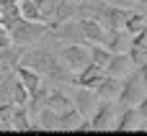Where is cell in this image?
Listing matches in <instances>:
<instances>
[{
  "mask_svg": "<svg viewBox=\"0 0 147 136\" xmlns=\"http://www.w3.org/2000/svg\"><path fill=\"white\" fill-rule=\"evenodd\" d=\"M39 5V13H41V21L44 23H52L54 21V13H57V5L59 0H34Z\"/></svg>",
  "mask_w": 147,
  "mask_h": 136,
  "instance_id": "d6986e66",
  "label": "cell"
},
{
  "mask_svg": "<svg viewBox=\"0 0 147 136\" xmlns=\"http://www.w3.org/2000/svg\"><path fill=\"white\" fill-rule=\"evenodd\" d=\"M59 57H62V62L67 64V69L75 75V72H80L83 67H88L90 64V51H88V44L83 46V44H67L62 51H59Z\"/></svg>",
  "mask_w": 147,
  "mask_h": 136,
  "instance_id": "277c9868",
  "label": "cell"
},
{
  "mask_svg": "<svg viewBox=\"0 0 147 136\" xmlns=\"http://www.w3.org/2000/svg\"><path fill=\"white\" fill-rule=\"evenodd\" d=\"M13 108L16 103H0V131H13Z\"/></svg>",
  "mask_w": 147,
  "mask_h": 136,
  "instance_id": "ffe728a7",
  "label": "cell"
},
{
  "mask_svg": "<svg viewBox=\"0 0 147 136\" xmlns=\"http://www.w3.org/2000/svg\"><path fill=\"white\" fill-rule=\"evenodd\" d=\"M137 69H140V75H142V80H145V85H147V59L140 64V67H137Z\"/></svg>",
  "mask_w": 147,
  "mask_h": 136,
  "instance_id": "484cf974",
  "label": "cell"
},
{
  "mask_svg": "<svg viewBox=\"0 0 147 136\" xmlns=\"http://www.w3.org/2000/svg\"><path fill=\"white\" fill-rule=\"evenodd\" d=\"M70 98H72L75 108H78V111H80L83 116L93 113L96 103L101 100V98H98V93H96L93 87H80V85H78V90H72V93H70Z\"/></svg>",
  "mask_w": 147,
  "mask_h": 136,
  "instance_id": "ba28073f",
  "label": "cell"
},
{
  "mask_svg": "<svg viewBox=\"0 0 147 136\" xmlns=\"http://www.w3.org/2000/svg\"><path fill=\"white\" fill-rule=\"evenodd\" d=\"M13 103H16V105H26V103H28V90L23 87V82H21L18 77L13 80Z\"/></svg>",
  "mask_w": 147,
  "mask_h": 136,
  "instance_id": "7402d4cb",
  "label": "cell"
},
{
  "mask_svg": "<svg viewBox=\"0 0 147 136\" xmlns=\"http://www.w3.org/2000/svg\"><path fill=\"white\" fill-rule=\"evenodd\" d=\"M44 105H49L52 111L62 113V111L72 108L75 103H72V98H70L67 93H62L59 87H49V90H47V98H44Z\"/></svg>",
  "mask_w": 147,
  "mask_h": 136,
  "instance_id": "4fadbf2b",
  "label": "cell"
},
{
  "mask_svg": "<svg viewBox=\"0 0 147 136\" xmlns=\"http://www.w3.org/2000/svg\"><path fill=\"white\" fill-rule=\"evenodd\" d=\"M132 69H134V64H132V59H129L127 51H114L111 54V62L106 64V75H114V77H121V80Z\"/></svg>",
  "mask_w": 147,
  "mask_h": 136,
  "instance_id": "30bf717a",
  "label": "cell"
},
{
  "mask_svg": "<svg viewBox=\"0 0 147 136\" xmlns=\"http://www.w3.org/2000/svg\"><path fill=\"white\" fill-rule=\"evenodd\" d=\"M83 118H85V116L72 105V108H67V111H62V113H59V129H62V131H75V129L80 126V121H83Z\"/></svg>",
  "mask_w": 147,
  "mask_h": 136,
  "instance_id": "9a60e30c",
  "label": "cell"
},
{
  "mask_svg": "<svg viewBox=\"0 0 147 136\" xmlns=\"http://www.w3.org/2000/svg\"><path fill=\"white\" fill-rule=\"evenodd\" d=\"M70 3H78V5H80V3H85V0H70Z\"/></svg>",
  "mask_w": 147,
  "mask_h": 136,
  "instance_id": "83f0119b",
  "label": "cell"
},
{
  "mask_svg": "<svg viewBox=\"0 0 147 136\" xmlns=\"http://www.w3.org/2000/svg\"><path fill=\"white\" fill-rule=\"evenodd\" d=\"M103 75H106V67L90 62L88 67H83L80 72L72 75V85H80V87H96V85L103 80Z\"/></svg>",
  "mask_w": 147,
  "mask_h": 136,
  "instance_id": "52a82bcc",
  "label": "cell"
},
{
  "mask_svg": "<svg viewBox=\"0 0 147 136\" xmlns=\"http://www.w3.org/2000/svg\"><path fill=\"white\" fill-rule=\"evenodd\" d=\"M116 113H119L116 100H106V98H101V100L96 103V108H93V116H90V126H93V131H114Z\"/></svg>",
  "mask_w": 147,
  "mask_h": 136,
  "instance_id": "3957f363",
  "label": "cell"
},
{
  "mask_svg": "<svg viewBox=\"0 0 147 136\" xmlns=\"http://www.w3.org/2000/svg\"><path fill=\"white\" fill-rule=\"evenodd\" d=\"M88 51H90V62H96L101 67H106L111 62V54H114L106 44H88Z\"/></svg>",
  "mask_w": 147,
  "mask_h": 136,
  "instance_id": "ac0fdd59",
  "label": "cell"
},
{
  "mask_svg": "<svg viewBox=\"0 0 147 136\" xmlns=\"http://www.w3.org/2000/svg\"><path fill=\"white\" fill-rule=\"evenodd\" d=\"M147 93V85L145 80H142V75H140V69L134 67L124 80H121V93H119V105H137L142 98H145Z\"/></svg>",
  "mask_w": 147,
  "mask_h": 136,
  "instance_id": "7a4b0ae2",
  "label": "cell"
},
{
  "mask_svg": "<svg viewBox=\"0 0 147 136\" xmlns=\"http://www.w3.org/2000/svg\"><path fill=\"white\" fill-rule=\"evenodd\" d=\"M137 111H140V116H142V118H147V93H145V98L137 103Z\"/></svg>",
  "mask_w": 147,
  "mask_h": 136,
  "instance_id": "d4e9b609",
  "label": "cell"
},
{
  "mask_svg": "<svg viewBox=\"0 0 147 136\" xmlns=\"http://www.w3.org/2000/svg\"><path fill=\"white\" fill-rule=\"evenodd\" d=\"M18 5H21V18H26V21H41L39 5H36L34 0H21Z\"/></svg>",
  "mask_w": 147,
  "mask_h": 136,
  "instance_id": "44dd1931",
  "label": "cell"
},
{
  "mask_svg": "<svg viewBox=\"0 0 147 136\" xmlns=\"http://www.w3.org/2000/svg\"><path fill=\"white\" fill-rule=\"evenodd\" d=\"M8 46H13V39H10V31L0 23V49H8Z\"/></svg>",
  "mask_w": 147,
  "mask_h": 136,
  "instance_id": "603a6c76",
  "label": "cell"
},
{
  "mask_svg": "<svg viewBox=\"0 0 147 136\" xmlns=\"http://www.w3.org/2000/svg\"><path fill=\"white\" fill-rule=\"evenodd\" d=\"M78 3H70V0H59V5H57V13H54V21L49 23V26H57V23H65V21H70V18H78V8H75Z\"/></svg>",
  "mask_w": 147,
  "mask_h": 136,
  "instance_id": "2e32d148",
  "label": "cell"
},
{
  "mask_svg": "<svg viewBox=\"0 0 147 136\" xmlns=\"http://www.w3.org/2000/svg\"><path fill=\"white\" fill-rule=\"evenodd\" d=\"M98 93V98H106V100H116L119 93H121V77H114V75H103V80L93 87Z\"/></svg>",
  "mask_w": 147,
  "mask_h": 136,
  "instance_id": "7c38bea8",
  "label": "cell"
},
{
  "mask_svg": "<svg viewBox=\"0 0 147 136\" xmlns=\"http://www.w3.org/2000/svg\"><path fill=\"white\" fill-rule=\"evenodd\" d=\"M13 80L16 69H0V103H13Z\"/></svg>",
  "mask_w": 147,
  "mask_h": 136,
  "instance_id": "5bb4252c",
  "label": "cell"
},
{
  "mask_svg": "<svg viewBox=\"0 0 147 136\" xmlns=\"http://www.w3.org/2000/svg\"><path fill=\"white\" fill-rule=\"evenodd\" d=\"M140 123H142V116H140L137 105H119L114 131H137Z\"/></svg>",
  "mask_w": 147,
  "mask_h": 136,
  "instance_id": "8992f818",
  "label": "cell"
},
{
  "mask_svg": "<svg viewBox=\"0 0 147 136\" xmlns=\"http://www.w3.org/2000/svg\"><path fill=\"white\" fill-rule=\"evenodd\" d=\"M10 31V39L16 46H36L41 44V39L49 33V23L44 21H26V18H13L8 23H3Z\"/></svg>",
  "mask_w": 147,
  "mask_h": 136,
  "instance_id": "6da1fadb",
  "label": "cell"
},
{
  "mask_svg": "<svg viewBox=\"0 0 147 136\" xmlns=\"http://www.w3.org/2000/svg\"><path fill=\"white\" fill-rule=\"evenodd\" d=\"M41 131H57L59 129V113L57 111H52L49 105H41L36 113H34V118H31Z\"/></svg>",
  "mask_w": 147,
  "mask_h": 136,
  "instance_id": "8fae6325",
  "label": "cell"
},
{
  "mask_svg": "<svg viewBox=\"0 0 147 136\" xmlns=\"http://www.w3.org/2000/svg\"><path fill=\"white\" fill-rule=\"evenodd\" d=\"M147 26V15L145 13H140V10H129L127 13V21H124V31L129 33V36H134L137 31H142Z\"/></svg>",
  "mask_w": 147,
  "mask_h": 136,
  "instance_id": "e0dca14e",
  "label": "cell"
},
{
  "mask_svg": "<svg viewBox=\"0 0 147 136\" xmlns=\"http://www.w3.org/2000/svg\"><path fill=\"white\" fill-rule=\"evenodd\" d=\"M80 26H83V39H85V44H106L109 31H106V26H103L98 18L85 15V18H80Z\"/></svg>",
  "mask_w": 147,
  "mask_h": 136,
  "instance_id": "5b68a950",
  "label": "cell"
},
{
  "mask_svg": "<svg viewBox=\"0 0 147 136\" xmlns=\"http://www.w3.org/2000/svg\"><path fill=\"white\" fill-rule=\"evenodd\" d=\"M140 0H111V5H119V8H134Z\"/></svg>",
  "mask_w": 147,
  "mask_h": 136,
  "instance_id": "cb8c5ba5",
  "label": "cell"
},
{
  "mask_svg": "<svg viewBox=\"0 0 147 136\" xmlns=\"http://www.w3.org/2000/svg\"><path fill=\"white\" fill-rule=\"evenodd\" d=\"M16 3H18V0H0V10H3V8H10V5H16Z\"/></svg>",
  "mask_w": 147,
  "mask_h": 136,
  "instance_id": "4316f807",
  "label": "cell"
},
{
  "mask_svg": "<svg viewBox=\"0 0 147 136\" xmlns=\"http://www.w3.org/2000/svg\"><path fill=\"white\" fill-rule=\"evenodd\" d=\"M54 36H57V39H65L67 44H85L80 18H70V21H65V23H57Z\"/></svg>",
  "mask_w": 147,
  "mask_h": 136,
  "instance_id": "9c48e42d",
  "label": "cell"
},
{
  "mask_svg": "<svg viewBox=\"0 0 147 136\" xmlns=\"http://www.w3.org/2000/svg\"><path fill=\"white\" fill-rule=\"evenodd\" d=\"M145 3H147V0H145Z\"/></svg>",
  "mask_w": 147,
  "mask_h": 136,
  "instance_id": "f1b7e54d",
  "label": "cell"
}]
</instances>
